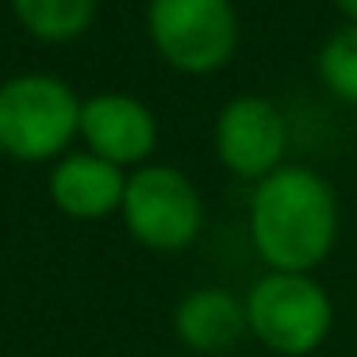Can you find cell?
<instances>
[{"instance_id": "1", "label": "cell", "mask_w": 357, "mask_h": 357, "mask_svg": "<svg viewBox=\"0 0 357 357\" xmlns=\"http://www.w3.org/2000/svg\"><path fill=\"white\" fill-rule=\"evenodd\" d=\"M250 242L269 269L315 273L338 242V196L311 165L284 162L250 192Z\"/></svg>"}, {"instance_id": "12", "label": "cell", "mask_w": 357, "mask_h": 357, "mask_svg": "<svg viewBox=\"0 0 357 357\" xmlns=\"http://www.w3.org/2000/svg\"><path fill=\"white\" fill-rule=\"evenodd\" d=\"M334 8L346 16V24H357V0H334Z\"/></svg>"}, {"instance_id": "3", "label": "cell", "mask_w": 357, "mask_h": 357, "mask_svg": "<svg viewBox=\"0 0 357 357\" xmlns=\"http://www.w3.org/2000/svg\"><path fill=\"white\" fill-rule=\"evenodd\" d=\"M242 303L250 338H257L269 354L307 357L331 338L334 303L311 273L265 269L242 296Z\"/></svg>"}, {"instance_id": "7", "label": "cell", "mask_w": 357, "mask_h": 357, "mask_svg": "<svg viewBox=\"0 0 357 357\" xmlns=\"http://www.w3.org/2000/svg\"><path fill=\"white\" fill-rule=\"evenodd\" d=\"M158 116L146 100L131 93H93L81 100V135L85 150L100 154L119 169H139L158 150Z\"/></svg>"}, {"instance_id": "11", "label": "cell", "mask_w": 357, "mask_h": 357, "mask_svg": "<svg viewBox=\"0 0 357 357\" xmlns=\"http://www.w3.org/2000/svg\"><path fill=\"white\" fill-rule=\"evenodd\" d=\"M315 73L334 100L357 108V24L338 27V31L319 47Z\"/></svg>"}, {"instance_id": "2", "label": "cell", "mask_w": 357, "mask_h": 357, "mask_svg": "<svg viewBox=\"0 0 357 357\" xmlns=\"http://www.w3.org/2000/svg\"><path fill=\"white\" fill-rule=\"evenodd\" d=\"M81 135V96L47 70L0 81V154L24 165L58 162Z\"/></svg>"}, {"instance_id": "8", "label": "cell", "mask_w": 357, "mask_h": 357, "mask_svg": "<svg viewBox=\"0 0 357 357\" xmlns=\"http://www.w3.org/2000/svg\"><path fill=\"white\" fill-rule=\"evenodd\" d=\"M127 169L104 162L93 150H70L50 165L47 192L62 215L77 223H96V219L119 215L123 208Z\"/></svg>"}, {"instance_id": "4", "label": "cell", "mask_w": 357, "mask_h": 357, "mask_svg": "<svg viewBox=\"0 0 357 357\" xmlns=\"http://www.w3.org/2000/svg\"><path fill=\"white\" fill-rule=\"evenodd\" d=\"M146 35L169 70L208 77L234 62L242 24L234 0H146Z\"/></svg>"}, {"instance_id": "10", "label": "cell", "mask_w": 357, "mask_h": 357, "mask_svg": "<svg viewBox=\"0 0 357 357\" xmlns=\"http://www.w3.org/2000/svg\"><path fill=\"white\" fill-rule=\"evenodd\" d=\"M12 20L24 27L31 39L62 47L73 43L96 24L100 0H8Z\"/></svg>"}, {"instance_id": "9", "label": "cell", "mask_w": 357, "mask_h": 357, "mask_svg": "<svg viewBox=\"0 0 357 357\" xmlns=\"http://www.w3.org/2000/svg\"><path fill=\"white\" fill-rule=\"evenodd\" d=\"M173 334L192 354L219 357L250 334L246 303H242V296H234L231 288H219V284L192 288L173 307Z\"/></svg>"}, {"instance_id": "5", "label": "cell", "mask_w": 357, "mask_h": 357, "mask_svg": "<svg viewBox=\"0 0 357 357\" xmlns=\"http://www.w3.org/2000/svg\"><path fill=\"white\" fill-rule=\"evenodd\" d=\"M119 219L139 246L181 254L204 234V196L185 169L146 162L127 173Z\"/></svg>"}, {"instance_id": "6", "label": "cell", "mask_w": 357, "mask_h": 357, "mask_svg": "<svg viewBox=\"0 0 357 357\" xmlns=\"http://www.w3.org/2000/svg\"><path fill=\"white\" fill-rule=\"evenodd\" d=\"M215 158L227 173L257 185L277 173L288 154V119L269 96L242 93L219 108L215 116Z\"/></svg>"}]
</instances>
